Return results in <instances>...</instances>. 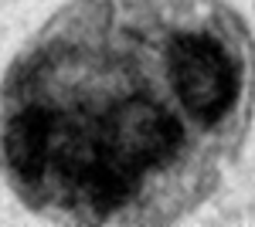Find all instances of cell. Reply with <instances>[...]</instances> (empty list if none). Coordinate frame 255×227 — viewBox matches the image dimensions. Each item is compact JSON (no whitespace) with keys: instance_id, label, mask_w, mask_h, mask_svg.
I'll use <instances>...</instances> for the list:
<instances>
[{"instance_id":"1","label":"cell","mask_w":255,"mask_h":227,"mask_svg":"<svg viewBox=\"0 0 255 227\" xmlns=\"http://www.w3.org/2000/svg\"><path fill=\"white\" fill-rule=\"evenodd\" d=\"M255 105V41L225 0H72L0 85V173L24 207L157 227L218 190Z\"/></svg>"}]
</instances>
